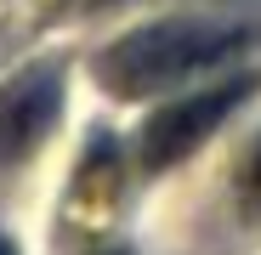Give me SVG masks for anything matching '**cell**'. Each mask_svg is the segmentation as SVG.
<instances>
[{
	"label": "cell",
	"mask_w": 261,
	"mask_h": 255,
	"mask_svg": "<svg viewBox=\"0 0 261 255\" xmlns=\"http://www.w3.org/2000/svg\"><path fill=\"white\" fill-rule=\"evenodd\" d=\"M57 114V79L51 74H34L23 85H12L0 97V159H17L34 148V136L51 125Z\"/></svg>",
	"instance_id": "6da1fadb"
},
{
	"label": "cell",
	"mask_w": 261,
	"mask_h": 255,
	"mask_svg": "<svg viewBox=\"0 0 261 255\" xmlns=\"http://www.w3.org/2000/svg\"><path fill=\"white\" fill-rule=\"evenodd\" d=\"M227 97L233 91H216V97H193V102H176V108H165L148 119V164H170V159H182L216 119L227 114Z\"/></svg>",
	"instance_id": "7a4b0ae2"
},
{
	"label": "cell",
	"mask_w": 261,
	"mask_h": 255,
	"mask_svg": "<svg viewBox=\"0 0 261 255\" xmlns=\"http://www.w3.org/2000/svg\"><path fill=\"white\" fill-rule=\"evenodd\" d=\"M250 182H255V187H261V153H255V164H250Z\"/></svg>",
	"instance_id": "3957f363"
},
{
	"label": "cell",
	"mask_w": 261,
	"mask_h": 255,
	"mask_svg": "<svg viewBox=\"0 0 261 255\" xmlns=\"http://www.w3.org/2000/svg\"><path fill=\"white\" fill-rule=\"evenodd\" d=\"M0 255H12V244H6V238H0Z\"/></svg>",
	"instance_id": "277c9868"
}]
</instances>
